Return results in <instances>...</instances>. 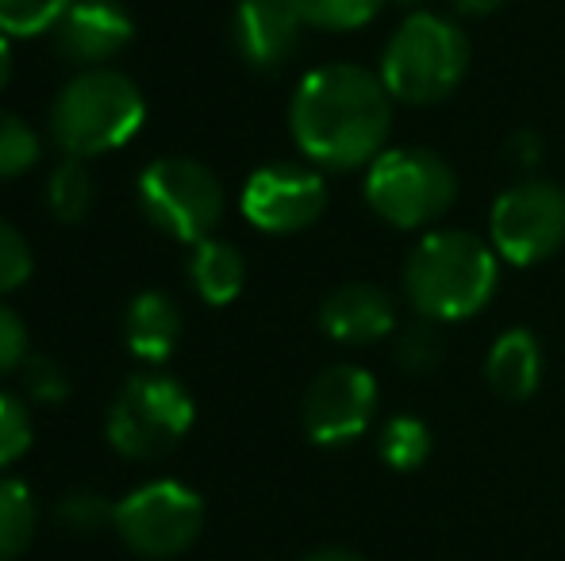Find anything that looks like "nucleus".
I'll use <instances>...</instances> for the list:
<instances>
[{
    "label": "nucleus",
    "instance_id": "obj_6",
    "mask_svg": "<svg viewBox=\"0 0 565 561\" xmlns=\"http://www.w3.org/2000/svg\"><path fill=\"white\" fill-rule=\"evenodd\" d=\"M454 196H458V177L447 158L424 147L381 150L365 173V201L393 227L435 224L450 212Z\"/></svg>",
    "mask_w": 565,
    "mask_h": 561
},
{
    "label": "nucleus",
    "instance_id": "obj_15",
    "mask_svg": "<svg viewBox=\"0 0 565 561\" xmlns=\"http://www.w3.org/2000/svg\"><path fill=\"white\" fill-rule=\"evenodd\" d=\"M484 377H489V389L500 400H527L531 392L543 381V350H539V338L523 327H512L492 343L489 358H484Z\"/></svg>",
    "mask_w": 565,
    "mask_h": 561
},
{
    "label": "nucleus",
    "instance_id": "obj_23",
    "mask_svg": "<svg viewBox=\"0 0 565 561\" xmlns=\"http://www.w3.org/2000/svg\"><path fill=\"white\" fill-rule=\"evenodd\" d=\"M58 524L70 535H100L116 524V504L93 488H77L58 500Z\"/></svg>",
    "mask_w": 565,
    "mask_h": 561
},
{
    "label": "nucleus",
    "instance_id": "obj_18",
    "mask_svg": "<svg viewBox=\"0 0 565 561\" xmlns=\"http://www.w3.org/2000/svg\"><path fill=\"white\" fill-rule=\"evenodd\" d=\"M39 531L35 496L23 481L0 477V561H15Z\"/></svg>",
    "mask_w": 565,
    "mask_h": 561
},
{
    "label": "nucleus",
    "instance_id": "obj_1",
    "mask_svg": "<svg viewBox=\"0 0 565 561\" xmlns=\"http://www.w3.org/2000/svg\"><path fill=\"white\" fill-rule=\"evenodd\" d=\"M297 147L328 170H358L381 154L393 128V93L381 74L354 62L320 66L297 85L289 105Z\"/></svg>",
    "mask_w": 565,
    "mask_h": 561
},
{
    "label": "nucleus",
    "instance_id": "obj_25",
    "mask_svg": "<svg viewBox=\"0 0 565 561\" xmlns=\"http://www.w3.org/2000/svg\"><path fill=\"white\" fill-rule=\"evenodd\" d=\"M31 446V412L20 397L0 392V470L20 462Z\"/></svg>",
    "mask_w": 565,
    "mask_h": 561
},
{
    "label": "nucleus",
    "instance_id": "obj_10",
    "mask_svg": "<svg viewBox=\"0 0 565 561\" xmlns=\"http://www.w3.org/2000/svg\"><path fill=\"white\" fill-rule=\"evenodd\" d=\"M377 412V381L362 366H331L308 385L300 423L320 446H342L365 434Z\"/></svg>",
    "mask_w": 565,
    "mask_h": 561
},
{
    "label": "nucleus",
    "instance_id": "obj_5",
    "mask_svg": "<svg viewBox=\"0 0 565 561\" xmlns=\"http://www.w3.org/2000/svg\"><path fill=\"white\" fill-rule=\"evenodd\" d=\"M196 420L189 389L170 374H135L108 408L105 434L116 454L150 462L178 446Z\"/></svg>",
    "mask_w": 565,
    "mask_h": 561
},
{
    "label": "nucleus",
    "instance_id": "obj_2",
    "mask_svg": "<svg viewBox=\"0 0 565 561\" xmlns=\"http://www.w3.org/2000/svg\"><path fill=\"white\" fill-rule=\"evenodd\" d=\"M404 292L424 320H466L497 292V250L469 231H435L412 250Z\"/></svg>",
    "mask_w": 565,
    "mask_h": 561
},
{
    "label": "nucleus",
    "instance_id": "obj_7",
    "mask_svg": "<svg viewBox=\"0 0 565 561\" xmlns=\"http://www.w3.org/2000/svg\"><path fill=\"white\" fill-rule=\"evenodd\" d=\"M139 204L158 231L196 247L224 219V185L193 158H158L139 177Z\"/></svg>",
    "mask_w": 565,
    "mask_h": 561
},
{
    "label": "nucleus",
    "instance_id": "obj_32",
    "mask_svg": "<svg viewBox=\"0 0 565 561\" xmlns=\"http://www.w3.org/2000/svg\"><path fill=\"white\" fill-rule=\"evenodd\" d=\"M508 0H454V8L458 12H466V15H489V12H497V8H504Z\"/></svg>",
    "mask_w": 565,
    "mask_h": 561
},
{
    "label": "nucleus",
    "instance_id": "obj_14",
    "mask_svg": "<svg viewBox=\"0 0 565 561\" xmlns=\"http://www.w3.org/2000/svg\"><path fill=\"white\" fill-rule=\"evenodd\" d=\"M320 327L350 346L377 343L396 327V304L385 289L365 281H347L328 292L320 308Z\"/></svg>",
    "mask_w": 565,
    "mask_h": 561
},
{
    "label": "nucleus",
    "instance_id": "obj_27",
    "mask_svg": "<svg viewBox=\"0 0 565 561\" xmlns=\"http://www.w3.org/2000/svg\"><path fill=\"white\" fill-rule=\"evenodd\" d=\"M31 247L23 231H15L8 219H0V292L20 289L31 278Z\"/></svg>",
    "mask_w": 565,
    "mask_h": 561
},
{
    "label": "nucleus",
    "instance_id": "obj_30",
    "mask_svg": "<svg viewBox=\"0 0 565 561\" xmlns=\"http://www.w3.org/2000/svg\"><path fill=\"white\" fill-rule=\"evenodd\" d=\"M539 150H543V142H539V136H531V131H523V136L512 139V154H515V162H520V165H535Z\"/></svg>",
    "mask_w": 565,
    "mask_h": 561
},
{
    "label": "nucleus",
    "instance_id": "obj_17",
    "mask_svg": "<svg viewBox=\"0 0 565 561\" xmlns=\"http://www.w3.org/2000/svg\"><path fill=\"white\" fill-rule=\"evenodd\" d=\"M189 278H193V289L201 300H209V304H231L243 292L246 262L231 242L204 239L196 242L193 258H189Z\"/></svg>",
    "mask_w": 565,
    "mask_h": 561
},
{
    "label": "nucleus",
    "instance_id": "obj_22",
    "mask_svg": "<svg viewBox=\"0 0 565 561\" xmlns=\"http://www.w3.org/2000/svg\"><path fill=\"white\" fill-rule=\"evenodd\" d=\"M74 0H0V31L4 35H43L66 15Z\"/></svg>",
    "mask_w": 565,
    "mask_h": 561
},
{
    "label": "nucleus",
    "instance_id": "obj_28",
    "mask_svg": "<svg viewBox=\"0 0 565 561\" xmlns=\"http://www.w3.org/2000/svg\"><path fill=\"white\" fill-rule=\"evenodd\" d=\"M396 358H401L408 369H416V374H427V369H431L435 362L443 358L439 335H435V331L427 327V323H419V327L404 331L401 343H396Z\"/></svg>",
    "mask_w": 565,
    "mask_h": 561
},
{
    "label": "nucleus",
    "instance_id": "obj_11",
    "mask_svg": "<svg viewBox=\"0 0 565 561\" xmlns=\"http://www.w3.org/2000/svg\"><path fill=\"white\" fill-rule=\"evenodd\" d=\"M328 208V185L305 165H266L243 188V216L258 231L292 235L312 227Z\"/></svg>",
    "mask_w": 565,
    "mask_h": 561
},
{
    "label": "nucleus",
    "instance_id": "obj_16",
    "mask_svg": "<svg viewBox=\"0 0 565 561\" xmlns=\"http://www.w3.org/2000/svg\"><path fill=\"white\" fill-rule=\"evenodd\" d=\"M124 335L135 358L166 362L181 338V312L166 292H139L124 315Z\"/></svg>",
    "mask_w": 565,
    "mask_h": 561
},
{
    "label": "nucleus",
    "instance_id": "obj_24",
    "mask_svg": "<svg viewBox=\"0 0 565 561\" xmlns=\"http://www.w3.org/2000/svg\"><path fill=\"white\" fill-rule=\"evenodd\" d=\"M39 162V136L28 120L0 112V177H20Z\"/></svg>",
    "mask_w": 565,
    "mask_h": 561
},
{
    "label": "nucleus",
    "instance_id": "obj_26",
    "mask_svg": "<svg viewBox=\"0 0 565 561\" xmlns=\"http://www.w3.org/2000/svg\"><path fill=\"white\" fill-rule=\"evenodd\" d=\"M20 369H23V389H28V397L35 400V404H62V400L70 397V377L54 358L35 354V358H28Z\"/></svg>",
    "mask_w": 565,
    "mask_h": 561
},
{
    "label": "nucleus",
    "instance_id": "obj_21",
    "mask_svg": "<svg viewBox=\"0 0 565 561\" xmlns=\"http://www.w3.org/2000/svg\"><path fill=\"white\" fill-rule=\"evenodd\" d=\"M297 8V15L312 28H328V31H350L362 28L377 15V8L385 0H289Z\"/></svg>",
    "mask_w": 565,
    "mask_h": 561
},
{
    "label": "nucleus",
    "instance_id": "obj_12",
    "mask_svg": "<svg viewBox=\"0 0 565 561\" xmlns=\"http://www.w3.org/2000/svg\"><path fill=\"white\" fill-rule=\"evenodd\" d=\"M135 35V20L119 0H74L54 23V51L85 69L105 66Z\"/></svg>",
    "mask_w": 565,
    "mask_h": 561
},
{
    "label": "nucleus",
    "instance_id": "obj_31",
    "mask_svg": "<svg viewBox=\"0 0 565 561\" xmlns=\"http://www.w3.org/2000/svg\"><path fill=\"white\" fill-rule=\"evenodd\" d=\"M300 561H365V558L347 547H323V550H312V554L300 558Z\"/></svg>",
    "mask_w": 565,
    "mask_h": 561
},
{
    "label": "nucleus",
    "instance_id": "obj_13",
    "mask_svg": "<svg viewBox=\"0 0 565 561\" xmlns=\"http://www.w3.org/2000/svg\"><path fill=\"white\" fill-rule=\"evenodd\" d=\"M305 20L289 0H238L231 35L246 66L277 69L297 54Z\"/></svg>",
    "mask_w": 565,
    "mask_h": 561
},
{
    "label": "nucleus",
    "instance_id": "obj_3",
    "mask_svg": "<svg viewBox=\"0 0 565 561\" xmlns=\"http://www.w3.org/2000/svg\"><path fill=\"white\" fill-rule=\"evenodd\" d=\"M147 100L139 85L119 69H82L66 89L54 97L51 136L70 158H97L119 150L142 128Z\"/></svg>",
    "mask_w": 565,
    "mask_h": 561
},
{
    "label": "nucleus",
    "instance_id": "obj_19",
    "mask_svg": "<svg viewBox=\"0 0 565 561\" xmlns=\"http://www.w3.org/2000/svg\"><path fill=\"white\" fill-rule=\"evenodd\" d=\"M46 208L62 224H82L93 208V173L85 170L82 158H66L62 165H54V173L46 177Z\"/></svg>",
    "mask_w": 565,
    "mask_h": 561
},
{
    "label": "nucleus",
    "instance_id": "obj_8",
    "mask_svg": "<svg viewBox=\"0 0 565 561\" xmlns=\"http://www.w3.org/2000/svg\"><path fill=\"white\" fill-rule=\"evenodd\" d=\"M116 535L139 558H173L204 531V504L181 481H150L116 504Z\"/></svg>",
    "mask_w": 565,
    "mask_h": 561
},
{
    "label": "nucleus",
    "instance_id": "obj_20",
    "mask_svg": "<svg viewBox=\"0 0 565 561\" xmlns=\"http://www.w3.org/2000/svg\"><path fill=\"white\" fill-rule=\"evenodd\" d=\"M381 457L401 473L419 470L431 457V431H427V423L416 420V416L388 420L381 427Z\"/></svg>",
    "mask_w": 565,
    "mask_h": 561
},
{
    "label": "nucleus",
    "instance_id": "obj_9",
    "mask_svg": "<svg viewBox=\"0 0 565 561\" xmlns=\"http://www.w3.org/2000/svg\"><path fill=\"white\" fill-rule=\"evenodd\" d=\"M489 235L504 262H543L565 242V193L551 181H520L492 204Z\"/></svg>",
    "mask_w": 565,
    "mask_h": 561
},
{
    "label": "nucleus",
    "instance_id": "obj_33",
    "mask_svg": "<svg viewBox=\"0 0 565 561\" xmlns=\"http://www.w3.org/2000/svg\"><path fill=\"white\" fill-rule=\"evenodd\" d=\"M8 77H12V46H8V35L0 31V89L8 85Z\"/></svg>",
    "mask_w": 565,
    "mask_h": 561
},
{
    "label": "nucleus",
    "instance_id": "obj_4",
    "mask_svg": "<svg viewBox=\"0 0 565 561\" xmlns=\"http://www.w3.org/2000/svg\"><path fill=\"white\" fill-rule=\"evenodd\" d=\"M469 69V39L458 23L435 12H412L381 54V82L396 100H447Z\"/></svg>",
    "mask_w": 565,
    "mask_h": 561
},
{
    "label": "nucleus",
    "instance_id": "obj_29",
    "mask_svg": "<svg viewBox=\"0 0 565 561\" xmlns=\"http://www.w3.org/2000/svg\"><path fill=\"white\" fill-rule=\"evenodd\" d=\"M28 362V327L8 304H0V377L15 374Z\"/></svg>",
    "mask_w": 565,
    "mask_h": 561
}]
</instances>
